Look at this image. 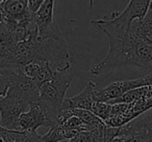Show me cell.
Instances as JSON below:
<instances>
[{"label":"cell","instance_id":"cell-5","mask_svg":"<svg viewBox=\"0 0 152 142\" xmlns=\"http://www.w3.org/2000/svg\"><path fill=\"white\" fill-rule=\"evenodd\" d=\"M55 0H45L32 15V23L41 38H61V32L54 20Z\"/></svg>","mask_w":152,"mask_h":142},{"label":"cell","instance_id":"cell-7","mask_svg":"<svg viewBox=\"0 0 152 142\" xmlns=\"http://www.w3.org/2000/svg\"><path fill=\"white\" fill-rule=\"evenodd\" d=\"M40 127H47L46 111L40 101L30 103L28 109L18 120V130L23 132H37Z\"/></svg>","mask_w":152,"mask_h":142},{"label":"cell","instance_id":"cell-6","mask_svg":"<svg viewBox=\"0 0 152 142\" xmlns=\"http://www.w3.org/2000/svg\"><path fill=\"white\" fill-rule=\"evenodd\" d=\"M3 71L7 72L10 77L11 84L9 89L17 93L28 104L39 100V86L34 80L25 75L22 67H14Z\"/></svg>","mask_w":152,"mask_h":142},{"label":"cell","instance_id":"cell-16","mask_svg":"<svg viewBox=\"0 0 152 142\" xmlns=\"http://www.w3.org/2000/svg\"><path fill=\"white\" fill-rule=\"evenodd\" d=\"M45 0H27V3H28V9H29L30 14L34 15L38 9L41 7L43 2H44Z\"/></svg>","mask_w":152,"mask_h":142},{"label":"cell","instance_id":"cell-17","mask_svg":"<svg viewBox=\"0 0 152 142\" xmlns=\"http://www.w3.org/2000/svg\"><path fill=\"white\" fill-rule=\"evenodd\" d=\"M146 77L147 80V88H148V96H152V71L150 74H148Z\"/></svg>","mask_w":152,"mask_h":142},{"label":"cell","instance_id":"cell-14","mask_svg":"<svg viewBox=\"0 0 152 142\" xmlns=\"http://www.w3.org/2000/svg\"><path fill=\"white\" fill-rule=\"evenodd\" d=\"M148 96V88L147 86H142L139 88H134L129 91L125 92L120 98L115 99L113 101H110L108 104H130L135 101L141 100L142 98Z\"/></svg>","mask_w":152,"mask_h":142},{"label":"cell","instance_id":"cell-9","mask_svg":"<svg viewBox=\"0 0 152 142\" xmlns=\"http://www.w3.org/2000/svg\"><path fill=\"white\" fill-rule=\"evenodd\" d=\"M97 101L96 84L90 81L87 86L83 88V91L64 101L63 110L64 109H85V110L90 111Z\"/></svg>","mask_w":152,"mask_h":142},{"label":"cell","instance_id":"cell-18","mask_svg":"<svg viewBox=\"0 0 152 142\" xmlns=\"http://www.w3.org/2000/svg\"><path fill=\"white\" fill-rule=\"evenodd\" d=\"M90 9H94V0H90Z\"/></svg>","mask_w":152,"mask_h":142},{"label":"cell","instance_id":"cell-4","mask_svg":"<svg viewBox=\"0 0 152 142\" xmlns=\"http://www.w3.org/2000/svg\"><path fill=\"white\" fill-rule=\"evenodd\" d=\"M29 107L26 101L17 93L7 89L3 98L0 99V125L7 130H18V120L20 115Z\"/></svg>","mask_w":152,"mask_h":142},{"label":"cell","instance_id":"cell-12","mask_svg":"<svg viewBox=\"0 0 152 142\" xmlns=\"http://www.w3.org/2000/svg\"><path fill=\"white\" fill-rule=\"evenodd\" d=\"M130 31L135 38L152 46V9L150 7L143 18L131 22Z\"/></svg>","mask_w":152,"mask_h":142},{"label":"cell","instance_id":"cell-15","mask_svg":"<svg viewBox=\"0 0 152 142\" xmlns=\"http://www.w3.org/2000/svg\"><path fill=\"white\" fill-rule=\"evenodd\" d=\"M10 77L5 71H0V99L3 98L10 87Z\"/></svg>","mask_w":152,"mask_h":142},{"label":"cell","instance_id":"cell-1","mask_svg":"<svg viewBox=\"0 0 152 142\" xmlns=\"http://www.w3.org/2000/svg\"><path fill=\"white\" fill-rule=\"evenodd\" d=\"M93 27L101 30L108 40L106 56L91 69L95 76H107L118 67H137L152 71V46L131 34L130 26L112 15L91 21Z\"/></svg>","mask_w":152,"mask_h":142},{"label":"cell","instance_id":"cell-13","mask_svg":"<svg viewBox=\"0 0 152 142\" xmlns=\"http://www.w3.org/2000/svg\"><path fill=\"white\" fill-rule=\"evenodd\" d=\"M106 125H101L98 127L91 128L88 131H81L77 133L70 142H103L104 130Z\"/></svg>","mask_w":152,"mask_h":142},{"label":"cell","instance_id":"cell-3","mask_svg":"<svg viewBox=\"0 0 152 142\" xmlns=\"http://www.w3.org/2000/svg\"><path fill=\"white\" fill-rule=\"evenodd\" d=\"M0 23L12 29L27 28L32 23L27 0H1Z\"/></svg>","mask_w":152,"mask_h":142},{"label":"cell","instance_id":"cell-2","mask_svg":"<svg viewBox=\"0 0 152 142\" xmlns=\"http://www.w3.org/2000/svg\"><path fill=\"white\" fill-rule=\"evenodd\" d=\"M72 78L69 70L55 71L53 77L39 88V101L46 111L47 127L55 125L63 111V104L66 100V93L70 87Z\"/></svg>","mask_w":152,"mask_h":142},{"label":"cell","instance_id":"cell-19","mask_svg":"<svg viewBox=\"0 0 152 142\" xmlns=\"http://www.w3.org/2000/svg\"><path fill=\"white\" fill-rule=\"evenodd\" d=\"M150 9H152V0H151V3H150Z\"/></svg>","mask_w":152,"mask_h":142},{"label":"cell","instance_id":"cell-11","mask_svg":"<svg viewBox=\"0 0 152 142\" xmlns=\"http://www.w3.org/2000/svg\"><path fill=\"white\" fill-rule=\"evenodd\" d=\"M22 70L26 76L34 80V83L39 86V88L47 81H49L55 73V70H53L48 62L40 60L28 63L25 67H22Z\"/></svg>","mask_w":152,"mask_h":142},{"label":"cell","instance_id":"cell-8","mask_svg":"<svg viewBox=\"0 0 152 142\" xmlns=\"http://www.w3.org/2000/svg\"><path fill=\"white\" fill-rule=\"evenodd\" d=\"M142 86H147L146 77L113 82L106 87L102 88L100 91H97V99L100 102L108 103L110 101L120 98L125 92L134 89V88L142 87Z\"/></svg>","mask_w":152,"mask_h":142},{"label":"cell","instance_id":"cell-10","mask_svg":"<svg viewBox=\"0 0 152 142\" xmlns=\"http://www.w3.org/2000/svg\"><path fill=\"white\" fill-rule=\"evenodd\" d=\"M151 0H129L127 7L122 12H114L110 15L120 22L130 26L135 19H141L150 7Z\"/></svg>","mask_w":152,"mask_h":142}]
</instances>
